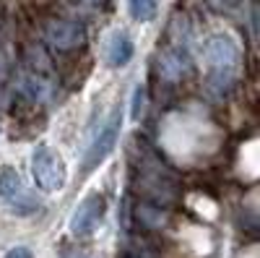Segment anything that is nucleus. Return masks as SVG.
Listing matches in <instances>:
<instances>
[{
    "label": "nucleus",
    "mask_w": 260,
    "mask_h": 258,
    "mask_svg": "<svg viewBox=\"0 0 260 258\" xmlns=\"http://www.w3.org/2000/svg\"><path fill=\"white\" fill-rule=\"evenodd\" d=\"M203 58L208 66V89L216 97H224L232 92V86L240 73V47L226 34H216L206 42Z\"/></svg>",
    "instance_id": "nucleus-1"
},
{
    "label": "nucleus",
    "mask_w": 260,
    "mask_h": 258,
    "mask_svg": "<svg viewBox=\"0 0 260 258\" xmlns=\"http://www.w3.org/2000/svg\"><path fill=\"white\" fill-rule=\"evenodd\" d=\"M29 164H31V178L39 185V190H45V193L62 190L65 180H68V169H65V159L60 157L57 149L39 144L31 152Z\"/></svg>",
    "instance_id": "nucleus-2"
},
{
    "label": "nucleus",
    "mask_w": 260,
    "mask_h": 258,
    "mask_svg": "<svg viewBox=\"0 0 260 258\" xmlns=\"http://www.w3.org/2000/svg\"><path fill=\"white\" fill-rule=\"evenodd\" d=\"M120 128H122V107L117 104L115 110L107 115V120L102 123V128L96 131V136L89 141V149H86V154H83V169H86V172L96 169L107 157L115 152L117 138H120Z\"/></svg>",
    "instance_id": "nucleus-3"
},
{
    "label": "nucleus",
    "mask_w": 260,
    "mask_h": 258,
    "mask_svg": "<svg viewBox=\"0 0 260 258\" xmlns=\"http://www.w3.org/2000/svg\"><path fill=\"white\" fill-rule=\"evenodd\" d=\"M0 201H3L13 214H18V217H31L39 209V198L29 190L24 178H21L13 167H6L0 172Z\"/></svg>",
    "instance_id": "nucleus-4"
},
{
    "label": "nucleus",
    "mask_w": 260,
    "mask_h": 258,
    "mask_svg": "<svg viewBox=\"0 0 260 258\" xmlns=\"http://www.w3.org/2000/svg\"><path fill=\"white\" fill-rule=\"evenodd\" d=\"M107 214V201L102 193H89L78 201V206L73 209L71 219H68V230L73 238H89L99 230V224L104 222Z\"/></svg>",
    "instance_id": "nucleus-5"
},
{
    "label": "nucleus",
    "mask_w": 260,
    "mask_h": 258,
    "mask_svg": "<svg viewBox=\"0 0 260 258\" xmlns=\"http://www.w3.org/2000/svg\"><path fill=\"white\" fill-rule=\"evenodd\" d=\"M45 39L47 45L60 50V52H73L86 45V29L78 21L68 18H50L45 24Z\"/></svg>",
    "instance_id": "nucleus-6"
},
{
    "label": "nucleus",
    "mask_w": 260,
    "mask_h": 258,
    "mask_svg": "<svg viewBox=\"0 0 260 258\" xmlns=\"http://www.w3.org/2000/svg\"><path fill=\"white\" fill-rule=\"evenodd\" d=\"M156 73L167 83H180L192 73V58L185 45H167L156 55Z\"/></svg>",
    "instance_id": "nucleus-7"
},
{
    "label": "nucleus",
    "mask_w": 260,
    "mask_h": 258,
    "mask_svg": "<svg viewBox=\"0 0 260 258\" xmlns=\"http://www.w3.org/2000/svg\"><path fill=\"white\" fill-rule=\"evenodd\" d=\"M133 58V39H130L125 32H112L110 39H107L104 47V60L110 68H122Z\"/></svg>",
    "instance_id": "nucleus-8"
},
{
    "label": "nucleus",
    "mask_w": 260,
    "mask_h": 258,
    "mask_svg": "<svg viewBox=\"0 0 260 258\" xmlns=\"http://www.w3.org/2000/svg\"><path fill=\"white\" fill-rule=\"evenodd\" d=\"M127 13L133 21L146 24V21H151L156 13V0H127Z\"/></svg>",
    "instance_id": "nucleus-9"
},
{
    "label": "nucleus",
    "mask_w": 260,
    "mask_h": 258,
    "mask_svg": "<svg viewBox=\"0 0 260 258\" xmlns=\"http://www.w3.org/2000/svg\"><path fill=\"white\" fill-rule=\"evenodd\" d=\"M136 217H138L146 227L159 230V227L164 224V219H167V214H164L161 209H156V206H141V209H136Z\"/></svg>",
    "instance_id": "nucleus-10"
},
{
    "label": "nucleus",
    "mask_w": 260,
    "mask_h": 258,
    "mask_svg": "<svg viewBox=\"0 0 260 258\" xmlns=\"http://www.w3.org/2000/svg\"><path fill=\"white\" fill-rule=\"evenodd\" d=\"M143 110H146V86L138 83L136 89H133V99H130V118L141 120L143 118Z\"/></svg>",
    "instance_id": "nucleus-11"
},
{
    "label": "nucleus",
    "mask_w": 260,
    "mask_h": 258,
    "mask_svg": "<svg viewBox=\"0 0 260 258\" xmlns=\"http://www.w3.org/2000/svg\"><path fill=\"white\" fill-rule=\"evenodd\" d=\"M3 258H34V253H31L26 245H16V248H11Z\"/></svg>",
    "instance_id": "nucleus-12"
},
{
    "label": "nucleus",
    "mask_w": 260,
    "mask_h": 258,
    "mask_svg": "<svg viewBox=\"0 0 260 258\" xmlns=\"http://www.w3.org/2000/svg\"><path fill=\"white\" fill-rule=\"evenodd\" d=\"M208 3H211L216 11H229V8L237 6V0H208Z\"/></svg>",
    "instance_id": "nucleus-13"
},
{
    "label": "nucleus",
    "mask_w": 260,
    "mask_h": 258,
    "mask_svg": "<svg viewBox=\"0 0 260 258\" xmlns=\"http://www.w3.org/2000/svg\"><path fill=\"white\" fill-rule=\"evenodd\" d=\"M6 73H8V60H6V55L0 52V81L6 78Z\"/></svg>",
    "instance_id": "nucleus-14"
},
{
    "label": "nucleus",
    "mask_w": 260,
    "mask_h": 258,
    "mask_svg": "<svg viewBox=\"0 0 260 258\" xmlns=\"http://www.w3.org/2000/svg\"><path fill=\"white\" fill-rule=\"evenodd\" d=\"M81 3H86V6H102V3H107V0H81Z\"/></svg>",
    "instance_id": "nucleus-15"
}]
</instances>
